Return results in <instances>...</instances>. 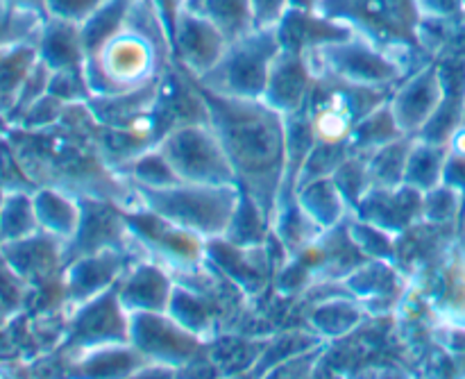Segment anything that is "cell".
<instances>
[{"instance_id": "cell-1", "label": "cell", "mask_w": 465, "mask_h": 379, "mask_svg": "<svg viewBox=\"0 0 465 379\" xmlns=\"http://www.w3.org/2000/svg\"><path fill=\"white\" fill-rule=\"evenodd\" d=\"M100 123L86 103H68L62 121L41 130L16 127L14 153L36 186H54L73 195L112 200L123 209L139 204L136 189L114 171L98 144Z\"/></svg>"}, {"instance_id": "cell-2", "label": "cell", "mask_w": 465, "mask_h": 379, "mask_svg": "<svg viewBox=\"0 0 465 379\" xmlns=\"http://www.w3.org/2000/svg\"><path fill=\"white\" fill-rule=\"evenodd\" d=\"M195 89L207 105L209 123L225 148L241 191L262 207L272 225L286 175V116L263 98H227L198 82Z\"/></svg>"}, {"instance_id": "cell-3", "label": "cell", "mask_w": 465, "mask_h": 379, "mask_svg": "<svg viewBox=\"0 0 465 379\" xmlns=\"http://www.w3.org/2000/svg\"><path fill=\"white\" fill-rule=\"evenodd\" d=\"M175 64L173 39L150 0H134L125 25L84 59L91 95H118L143 89Z\"/></svg>"}, {"instance_id": "cell-4", "label": "cell", "mask_w": 465, "mask_h": 379, "mask_svg": "<svg viewBox=\"0 0 465 379\" xmlns=\"http://www.w3.org/2000/svg\"><path fill=\"white\" fill-rule=\"evenodd\" d=\"M316 12L345 23L391 53L402 55L416 68L434 59L418 39L422 21L418 0H318Z\"/></svg>"}, {"instance_id": "cell-5", "label": "cell", "mask_w": 465, "mask_h": 379, "mask_svg": "<svg viewBox=\"0 0 465 379\" xmlns=\"http://www.w3.org/2000/svg\"><path fill=\"white\" fill-rule=\"evenodd\" d=\"M134 189L141 207L203 236L204 241L223 239L227 234L243 195L239 185H195V182H175L157 189L134 186Z\"/></svg>"}, {"instance_id": "cell-6", "label": "cell", "mask_w": 465, "mask_h": 379, "mask_svg": "<svg viewBox=\"0 0 465 379\" xmlns=\"http://www.w3.org/2000/svg\"><path fill=\"white\" fill-rule=\"evenodd\" d=\"M393 89L350 85L331 75H316L312 95L307 100L309 125H312L313 148L322 153L350 157L348 141L357 123L391 98Z\"/></svg>"}, {"instance_id": "cell-7", "label": "cell", "mask_w": 465, "mask_h": 379, "mask_svg": "<svg viewBox=\"0 0 465 379\" xmlns=\"http://www.w3.org/2000/svg\"><path fill=\"white\" fill-rule=\"evenodd\" d=\"M304 55L313 75H331L350 85L377 89H395L409 73L416 71V66L402 55L391 53L357 32Z\"/></svg>"}, {"instance_id": "cell-8", "label": "cell", "mask_w": 465, "mask_h": 379, "mask_svg": "<svg viewBox=\"0 0 465 379\" xmlns=\"http://www.w3.org/2000/svg\"><path fill=\"white\" fill-rule=\"evenodd\" d=\"M282 53L275 27L252 30L230 41L223 57L203 77H193L200 86L227 98L262 100L266 94L272 62Z\"/></svg>"}, {"instance_id": "cell-9", "label": "cell", "mask_w": 465, "mask_h": 379, "mask_svg": "<svg viewBox=\"0 0 465 379\" xmlns=\"http://www.w3.org/2000/svg\"><path fill=\"white\" fill-rule=\"evenodd\" d=\"M182 182L239 185L212 123H189L168 132L159 144Z\"/></svg>"}, {"instance_id": "cell-10", "label": "cell", "mask_w": 465, "mask_h": 379, "mask_svg": "<svg viewBox=\"0 0 465 379\" xmlns=\"http://www.w3.org/2000/svg\"><path fill=\"white\" fill-rule=\"evenodd\" d=\"M130 344L148 364H162L177 373L207 362L212 354V341L200 339L168 312L130 314Z\"/></svg>"}, {"instance_id": "cell-11", "label": "cell", "mask_w": 465, "mask_h": 379, "mask_svg": "<svg viewBox=\"0 0 465 379\" xmlns=\"http://www.w3.org/2000/svg\"><path fill=\"white\" fill-rule=\"evenodd\" d=\"M125 221L141 253L163 264L173 275L207 262V241L203 236L166 221L150 209L141 204L125 209Z\"/></svg>"}, {"instance_id": "cell-12", "label": "cell", "mask_w": 465, "mask_h": 379, "mask_svg": "<svg viewBox=\"0 0 465 379\" xmlns=\"http://www.w3.org/2000/svg\"><path fill=\"white\" fill-rule=\"evenodd\" d=\"M130 344V312L123 307L116 286L86 300L71 312L64 348L73 359L100 348Z\"/></svg>"}, {"instance_id": "cell-13", "label": "cell", "mask_w": 465, "mask_h": 379, "mask_svg": "<svg viewBox=\"0 0 465 379\" xmlns=\"http://www.w3.org/2000/svg\"><path fill=\"white\" fill-rule=\"evenodd\" d=\"M139 259H143V254L118 248H104L71 259L62 271V294L66 307L73 312L86 300L114 289L127 268Z\"/></svg>"}, {"instance_id": "cell-14", "label": "cell", "mask_w": 465, "mask_h": 379, "mask_svg": "<svg viewBox=\"0 0 465 379\" xmlns=\"http://www.w3.org/2000/svg\"><path fill=\"white\" fill-rule=\"evenodd\" d=\"M445 95L443 73L439 59L422 64L409 73L393 91H391V112L398 121L400 130L409 136H418L427 123L434 118L440 100Z\"/></svg>"}, {"instance_id": "cell-15", "label": "cell", "mask_w": 465, "mask_h": 379, "mask_svg": "<svg viewBox=\"0 0 465 379\" xmlns=\"http://www.w3.org/2000/svg\"><path fill=\"white\" fill-rule=\"evenodd\" d=\"M227 39L221 27L204 16L200 9L186 7L177 18L175 32H173V55L175 64L193 77H203L212 71L227 50Z\"/></svg>"}, {"instance_id": "cell-16", "label": "cell", "mask_w": 465, "mask_h": 379, "mask_svg": "<svg viewBox=\"0 0 465 379\" xmlns=\"http://www.w3.org/2000/svg\"><path fill=\"white\" fill-rule=\"evenodd\" d=\"M207 262L234 282L243 295H259L272 286L275 262L268 244L234 245L227 239L207 241Z\"/></svg>"}, {"instance_id": "cell-17", "label": "cell", "mask_w": 465, "mask_h": 379, "mask_svg": "<svg viewBox=\"0 0 465 379\" xmlns=\"http://www.w3.org/2000/svg\"><path fill=\"white\" fill-rule=\"evenodd\" d=\"M422 198L425 194L407 182L398 186H371L352 209V216L400 236L422 221Z\"/></svg>"}, {"instance_id": "cell-18", "label": "cell", "mask_w": 465, "mask_h": 379, "mask_svg": "<svg viewBox=\"0 0 465 379\" xmlns=\"http://www.w3.org/2000/svg\"><path fill=\"white\" fill-rule=\"evenodd\" d=\"M173 291H175L173 273L163 264L148 257L132 264L116 284L118 298L130 314L168 312Z\"/></svg>"}, {"instance_id": "cell-19", "label": "cell", "mask_w": 465, "mask_h": 379, "mask_svg": "<svg viewBox=\"0 0 465 379\" xmlns=\"http://www.w3.org/2000/svg\"><path fill=\"white\" fill-rule=\"evenodd\" d=\"M66 244L57 236L39 230L25 239L0 244V254L12 266V271L30 284H44L53 275H62L66 266Z\"/></svg>"}, {"instance_id": "cell-20", "label": "cell", "mask_w": 465, "mask_h": 379, "mask_svg": "<svg viewBox=\"0 0 465 379\" xmlns=\"http://www.w3.org/2000/svg\"><path fill=\"white\" fill-rule=\"evenodd\" d=\"M402 271L395 262L366 259L343 280L345 289L371 314H389L402 300Z\"/></svg>"}, {"instance_id": "cell-21", "label": "cell", "mask_w": 465, "mask_h": 379, "mask_svg": "<svg viewBox=\"0 0 465 379\" xmlns=\"http://www.w3.org/2000/svg\"><path fill=\"white\" fill-rule=\"evenodd\" d=\"M313 82H316V75L309 66L307 55L282 48V53L272 62L263 100L284 116H291L307 107Z\"/></svg>"}, {"instance_id": "cell-22", "label": "cell", "mask_w": 465, "mask_h": 379, "mask_svg": "<svg viewBox=\"0 0 465 379\" xmlns=\"http://www.w3.org/2000/svg\"><path fill=\"white\" fill-rule=\"evenodd\" d=\"M277 36L284 50H293V53H309L313 48H321L325 44H334V41L345 39V36L354 35L352 27L345 23L334 21L330 16H322L316 9H298L291 7L286 16L277 23Z\"/></svg>"}, {"instance_id": "cell-23", "label": "cell", "mask_w": 465, "mask_h": 379, "mask_svg": "<svg viewBox=\"0 0 465 379\" xmlns=\"http://www.w3.org/2000/svg\"><path fill=\"white\" fill-rule=\"evenodd\" d=\"M430 298L440 321L465 325V241L445 250Z\"/></svg>"}, {"instance_id": "cell-24", "label": "cell", "mask_w": 465, "mask_h": 379, "mask_svg": "<svg viewBox=\"0 0 465 379\" xmlns=\"http://www.w3.org/2000/svg\"><path fill=\"white\" fill-rule=\"evenodd\" d=\"M35 198V212L39 227L48 234L57 236L64 244H71L80 230L82 204L80 198L68 191L54 189V186H39L32 194Z\"/></svg>"}, {"instance_id": "cell-25", "label": "cell", "mask_w": 465, "mask_h": 379, "mask_svg": "<svg viewBox=\"0 0 465 379\" xmlns=\"http://www.w3.org/2000/svg\"><path fill=\"white\" fill-rule=\"evenodd\" d=\"M39 57L48 64L53 71L62 68H84V44L77 23L59 21V18H45L41 35L36 39Z\"/></svg>"}, {"instance_id": "cell-26", "label": "cell", "mask_w": 465, "mask_h": 379, "mask_svg": "<svg viewBox=\"0 0 465 379\" xmlns=\"http://www.w3.org/2000/svg\"><path fill=\"white\" fill-rule=\"evenodd\" d=\"M295 195H298V203L302 204L304 212L322 230H331V227L341 225L352 214L331 175L313 177V180L304 182V185L298 186Z\"/></svg>"}, {"instance_id": "cell-27", "label": "cell", "mask_w": 465, "mask_h": 379, "mask_svg": "<svg viewBox=\"0 0 465 379\" xmlns=\"http://www.w3.org/2000/svg\"><path fill=\"white\" fill-rule=\"evenodd\" d=\"M39 59L36 44H21L0 50V114L9 118L21 98L23 85Z\"/></svg>"}, {"instance_id": "cell-28", "label": "cell", "mask_w": 465, "mask_h": 379, "mask_svg": "<svg viewBox=\"0 0 465 379\" xmlns=\"http://www.w3.org/2000/svg\"><path fill=\"white\" fill-rule=\"evenodd\" d=\"M448 153V144H434V141H425L416 136L411 155H409L404 182H407L409 186H413V189L422 191V194L443 185Z\"/></svg>"}, {"instance_id": "cell-29", "label": "cell", "mask_w": 465, "mask_h": 379, "mask_svg": "<svg viewBox=\"0 0 465 379\" xmlns=\"http://www.w3.org/2000/svg\"><path fill=\"white\" fill-rule=\"evenodd\" d=\"M159 85H162V80L150 86H143V89L130 91V94L91 95L86 105H89L91 114H94L100 125H116V123L127 121V118L136 116V114L148 112L157 103Z\"/></svg>"}, {"instance_id": "cell-30", "label": "cell", "mask_w": 465, "mask_h": 379, "mask_svg": "<svg viewBox=\"0 0 465 379\" xmlns=\"http://www.w3.org/2000/svg\"><path fill=\"white\" fill-rule=\"evenodd\" d=\"M400 136H404V132L400 130L393 112H391L389 100H386V103H381L380 107L368 112L366 116L357 123V127H354L352 136H350L348 141V153L371 157L375 150L391 144V141L400 139Z\"/></svg>"}, {"instance_id": "cell-31", "label": "cell", "mask_w": 465, "mask_h": 379, "mask_svg": "<svg viewBox=\"0 0 465 379\" xmlns=\"http://www.w3.org/2000/svg\"><path fill=\"white\" fill-rule=\"evenodd\" d=\"M366 314L368 309L357 298L348 295V300H343L341 295H336V298L313 307L309 323L321 339H336V336L357 330L366 321Z\"/></svg>"}, {"instance_id": "cell-32", "label": "cell", "mask_w": 465, "mask_h": 379, "mask_svg": "<svg viewBox=\"0 0 465 379\" xmlns=\"http://www.w3.org/2000/svg\"><path fill=\"white\" fill-rule=\"evenodd\" d=\"M416 136H400L391 144L381 145L380 150L368 157V175L371 186H398L404 185V173H407L409 155H411Z\"/></svg>"}, {"instance_id": "cell-33", "label": "cell", "mask_w": 465, "mask_h": 379, "mask_svg": "<svg viewBox=\"0 0 465 379\" xmlns=\"http://www.w3.org/2000/svg\"><path fill=\"white\" fill-rule=\"evenodd\" d=\"M132 5H134V0H104V3L82 23L80 32L86 57H89L94 50H98L109 36H114L123 25H125Z\"/></svg>"}, {"instance_id": "cell-34", "label": "cell", "mask_w": 465, "mask_h": 379, "mask_svg": "<svg viewBox=\"0 0 465 379\" xmlns=\"http://www.w3.org/2000/svg\"><path fill=\"white\" fill-rule=\"evenodd\" d=\"M35 212V198L27 191H12L0 204V244L25 239L39 232Z\"/></svg>"}, {"instance_id": "cell-35", "label": "cell", "mask_w": 465, "mask_h": 379, "mask_svg": "<svg viewBox=\"0 0 465 379\" xmlns=\"http://www.w3.org/2000/svg\"><path fill=\"white\" fill-rule=\"evenodd\" d=\"M189 7L200 9L204 16L212 18L230 41L257 30L252 23L250 0H193Z\"/></svg>"}, {"instance_id": "cell-36", "label": "cell", "mask_w": 465, "mask_h": 379, "mask_svg": "<svg viewBox=\"0 0 465 379\" xmlns=\"http://www.w3.org/2000/svg\"><path fill=\"white\" fill-rule=\"evenodd\" d=\"M44 21V14L0 0V50L21 44H36Z\"/></svg>"}, {"instance_id": "cell-37", "label": "cell", "mask_w": 465, "mask_h": 379, "mask_svg": "<svg viewBox=\"0 0 465 379\" xmlns=\"http://www.w3.org/2000/svg\"><path fill=\"white\" fill-rule=\"evenodd\" d=\"M272 225L266 214L262 212L257 203L248 194L241 195V203L236 207L234 218L230 223V230L223 239L234 245H263L271 236Z\"/></svg>"}, {"instance_id": "cell-38", "label": "cell", "mask_w": 465, "mask_h": 379, "mask_svg": "<svg viewBox=\"0 0 465 379\" xmlns=\"http://www.w3.org/2000/svg\"><path fill=\"white\" fill-rule=\"evenodd\" d=\"M118 173L132 186H153V189H157V186H168L175 185V182H182L159 145L157 148L145 150L139 157L130 159L125 166L118 168Z\"/></svg>"}, {"instance_id": "cell-39", "label": "cell", "mask_w": 465, "mask_h": 379, "mask_svg": "<svg viewBox=\"0 0 465 379\" xmlns=\"http://www.w3.org/2000/svg\"><path fill=\"white\" fill-rule=\"evenodd\" d=\"M465 209V194L452 185H439L436 189L427 191L422 198V221L431 225L452 227L461 230Z\"/></svg>"}, {"instance_id": "cell-40", "label": "cell", "mask_w": 465, "mask_h": 379, "mask_svg": "<svg viewBox=\"0 0 465 379\" xmlns=\"http://www.w3.org/2000/svg\"><path fill=\"white\" fill-rule=\"evenodd\" d=\"M336 186L343 194L345 203H348L350 212L357 207L359 200L363 198L368 189H371V175H368V157L363 155H350L348 159L341 162V166L331 173Z\"/></svg>"}, {"instance_id": "cell-41", "label": "cell", "mask_w": 465, "mask_h": 379, "mask_svg": "<svg viewBox=\"0 0 465 379\" xmlns=\"http://www.w3.org/2000/svg\"><path fill=\"white\" fill-rule=\"evenodd\" d=\"M48 91L57 95V98H62L64 103H86L91 98L84 68H62V71H53Z\"/></svg>"}, {"instance_id": "cell-42", "label": "cell", "mask_w": 465, "mask_h": 379, "mask_svg": "<svg viewBox=\"0 0 465 379\" xmlns=\"http://www.w3.org/2000/svg\"><path fill=\"white\" fill-rule=\"evenodd\" d=\"M103 3L104 0H45V16L82 25Z\"/></svg>"}, {"instance_id": "cell-43", "label": "cell", "mask_w": 465, "mask_h": 379, "mask_svg": "<svg viewBox=\"0 0 465 379\" xmlns=\"http://www.w3.org/2000/svg\"><path fill=\"white\" fill-rule=\"evenodd\" d=\"M252 9V23L257 30L277 27V23L286 16L291 9V0H250Z\"/></svg>"}, {"instance_id": "cell-44", "label": "cell", "mask_w": 465, "mask_h": 379, "mask_svg": "<svg viewBox=\"0 0 465 379\" xmlns=\"http://www.w3.org/2000/svg\"><path fill=\"white\" fill-rule=\"evenodd\" d=\"M422 16L461 18L465 16L463 0H418Z\"/></svg>"}, {"instance_id": "cell-45", "label": "cell", "mask_w": 465, "mask_h": 379, "mask_svg": "<svg viewBox=\"0 0 465 379\" xmlns=\"http://www.w3.org/2000/svg\"><path fill=\"white\" fill-rule=\"evenodd\" d=\"M150 3L154 5V9H157V14L162 16L163 25H166L168 35H171V39H173L177 18H180V14L189 7V0H150Z\"/></svg>"}, {"instance_id": "cell-46", "label": "cell", "mask_w": 465, "mask_h": 379, "mask_svg": "<svg viewBox=\"0 0 465 379\" xmlns=\"http://www.w3.org/2000/svg\"><path fill=\"white\" fill-rule=\"evenodd\" d=\"M445 185H452L465 194V153H448V164H445Z\"/></svg>"}, {"instance_id": "cell-47", "label": "cell", "mask_w": 465, "mask_h": 379, "mask_svg": "<svg viewBox=\"0 0 465 379\" xmlns=\"http://www.w3.org/2000/svg\"><path fill=\"white\" fill-rule=\"evenodd\" d=\"M7 3L16 5V7H25V9H32V12H39L45 16V0H7ZM48 18V16H45Z\"/></svg>"}, {"instance_id": "cell-48", "label": "cell", "mask_w": 465, "mask_h": 379, "mask_svg": "<svg viewBox=\"0 0 465 379\" xmlns=\"http://www.w3.org/2000/svg\"><path fill=\"white\" fill-rule=\"evenodd\" d=\"M318 0H291V7L298 9H316Z\"/></svg>"}, {"instance_id": "cell-49", "label": "cell", "mask_w": 465, "mask_h": 379, "mask_svg": "<svg viewBox=\"0 0 465 379\" xmlns=\"http://www.w3.org/2000/svg\"><path fill=\"white\" fill-rule=\"evenodd\" d=\"M459 234H461L463 241H465V218L461 221V230H459Z\"/></svg>"}, {"instance_id": "cell-50", "label": "cell", "mask_w": 465, "mask_h": 379, "mask_svg": "<svg viewBox=\"0 0 465 379\" xmlns=\"http://www.w3.org/2000/svg\"><path fill=\"white\" fill-rule=\"evenodd\" d=\"M463 218H465V209H463Z\"/></svg>"}, {"instance_id": "cell-51", "label": "cell", "mask_w": 465, "mask_h": 379, "mask_svg": "<svg viewBox=\"0 0 465 379\" xmlns=\"http://www.w3.org/2000/svg\"><path fill=\"white\" fill-rule=\"evenodd\" d=\"M191 3H193V0H189V5H191Z\"/></svg>"}]
</instances>
